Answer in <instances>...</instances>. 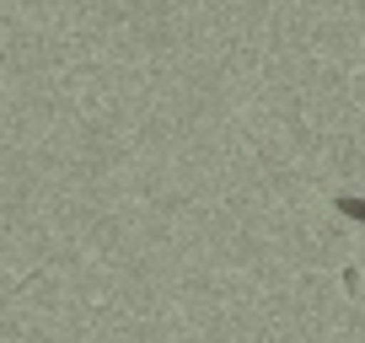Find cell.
Returning <instances> with one entry per match:
<instances>
[{"label": "cell", "mask_w": 365, "mask_h": 343, "mask_svg": "<svg viewBox=\"0 0 365 343\" xmlns=\"http://www.w3.org/2000/svg\"><path fill=\"white\" fill-rule=\"evenodd\" d=\"M333 209H339V215H349V220H360V226H365V199H354V194H339V199H333Z\"/></svg>", "instance_id": "6da1fadb"}]
</instances>
